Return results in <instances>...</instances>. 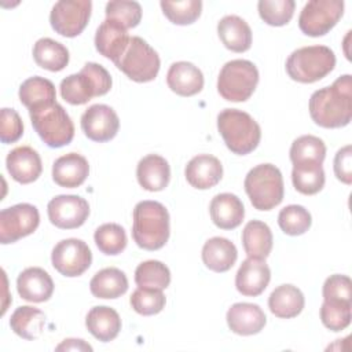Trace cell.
Returning <instances> with one entry per match:
<instances>
[{
    "instance_id": "obj_24",
    "label": "cell",
    "mask_w": 352,
    "mask_h": 352,
    "mask_svg": "<svg viewBox=\"0 0 352 352\" xmlns=\"http://www.w3.org/2000/svg\"><path fill=\"white\" fill-rule=\"evenodd\" d=\"M209 213L216 227L221 230H232L243 221L245 208L235 194L221 192L210 201Z\"/></svg>"
},
{
    "instance_id": "obj_10",
    "label": "cell",
    "mask_w": 352,
    "mask_h": 352,
    "mask_svg": "<svg viewBox=\"0 0 352 352\" xmlns=\"http://www.w3.org/2000/svg\"><path fill=\"white\" fill-rule=\"evenodd\" d=\"M344 14L342 0H311L300 12V30L311 37L329 33Z\"/></svg>"
},
{
    "instance_id": "obj_23",
    "label": "cell",
    "mask_w": 352,
    "mask_h": 352,
    "mask_svg": "<svg viewBox=\"0 0 352 352\" xmlns=\"http://www.w3.org/2000/svg\"><path fill=\"white\" fill-rule=\"evenodd\" d=\"M166 82L172 92L180 96H192L204 88V74L191 62L180 60L170 65Z\"/></svg>"
},
{
    "instance_id": "obj_45",
    "label": "cell",
    "mask_w": 352,
    "mask_h": 352,
    "mask_svg": "<svg viewBox=\"0 0 352 352\" xmlns=\"http://www.w3.org/2000/svg\"><path fill=\"white\" fill-rule=\"evenodd\" d=\"M324 301H348L352 302V280L346 275H330L322 289Z\"/></svg>"
},
{
    "instance_id": "obj_21",
    "label": "cell",
    "mask_w": 352,
    "mask_h": 352,
    "mask_svg": "<svg viewBox=\"0 0 352 352\" xmlns=\"http://www.w3.org/2000/svg\"><path fill=\"white\" fill-rule=\"evenodd\" d=\"M16 290L26 301L44 302L50 300L54 293V282L45 270L29 267L18 275Z\"/></svg>"
},
{
    "instance_id": "obj_5",
    "label": "cell",
    "mask_w": 352,
    "mask_h": 352,
    "mask_svg": "<svg viewBox=\"0 0 352 352\" xmlns=\"http://www.w3.org/2000/svg\"><path fill=\"white\" fill-rule=\"evenodd\" d=\"M336 66V55L326 45H309L293 51L286 60V72L294 81L311 84L326 77Z\"/></svg>"
},
{
    "instance_id": "obj_14",
    "label": "cell",
    "mask_w": 352,
    "mask_h": 352,
    "mask_svg": "<svg viewBox=\"0 0 352 352\" xmlns=\"http://www.w3.org/2000/svg\"><path fill=\"white\" fill-rule=\"evenodd\" d=\"M50 221L62 230L81 227L89 216V205L80 195H56L47 205Z\"/></svg>"
},
{
    "instance_id": "obj_22",
    "label": "cell",
    "mask_w": 352,
    "mask_h": 352,
    "mask_svg": "<svg viewBox=\"0 0 352 352\" xmlns=\"http://www.w3.org/2000/svg\"><path fill=\"white\" fill-rule=\"evenodd\" d=\"M89 173V164L85 157L77 153H69L59 157L52 165L54 182L65 188L81 186Z\"/></svg>"
},
{
    "instance_id": "obj_43",
    "label": "cell",
    "mask_w": 352,
    "mask_h": 352,
    "mask_svg": "<svg viewBox=\"0 0 352 352\" xmlns=\"http://www.w3.org/2000/svg\"><path fill=\"white\" fill-rule=\"evenodd\" d=\"M106 19L116 21L125 29L139 25L142 19V7L138 1L114 0L106 4Z\"/></svg>"
},
{
    "instance_id": "obj_41",
    "label": "cell",
    "mask_w": 352,
    "mask_h": 352,
    "mask_svg": "<svg viewBox=\"0 0 352 352\" xmlns=\"http://www.w3.org/2000/svg\"><path fill=\"white\" fill-rule=\"evenodd\" d=\"M352 319V302L323 301L320 307V320L331 331L346 329Z\"/></svg>"
},
{
    "instance_id": "obj_2",
    "label": "cell",
    "mask_w": 352,
    "mask_h": 352,
    "mask_svg": "<svg viewBox=\"0 0 352 352\" xmlns=\"http://www.w3.org/2000/svg\"><path fill=\"white\" fill-rule=\"evenodd\" d=\"M169 213L157 201H140L133 209L132 236L144 250H158L169 239Z\"/></svg>"
},
{
    "instance_id": "obj_34",
    "label": "cell",
    "mask_w": 352,
    "mask_h": 352,
    "mask_svg": "<svg viewBox=\"0 0 352 352\" xmlns=\"http://www.w3.org/2000/svg\"><path fill=\"white\" fill-rule=\"evenodd\" d=\"M34 62L50 72H60L69 63L67 48L50 37H43L33 47Z\"/></svg>"
},
{
    "instance_id": "obj_28",
    "label": "cell",
    "mask_w": 352,
    "mask_h": 352,
    "mask_svg": "<svg viewBox=\"0 0 352 352\" xmlns=\"http://www.w3.org/2000/svg\"><path fill=\"white\" fill-rule=\"evenodd\" d=\"M238 258L235 245L223 236H213L208 239L202 248L204 264L214 272H226L231 270Z\"/></svg>"
},
{
    "instance_id": "obj_18",
    "label": "cell",
    "mask_w": 352,
    "mask_h": 352,
    "mask_svg": "<svg viewBox=\"0 0 352 352\" xmlns=\"http://www.w3.org/2000/svg\"><path fill=\"white\" fill-rule=\"evenodd\" d=\"M184 176L190 186L198 190L214 187L223 177V165L219 158L210 154H199L188 161Z\"/></svg>"
},
{
    "instance_id": "obj_42",
    "label": "cell",
    "mask_w": 352,
    "mask_h": 352,
    "mask_svg": "<svg viewBox=\"0 0 352 352\" xmlns=\"http://www.w3.org/2000/svg\"><path fill=\"white\" fill-rule=\"evenodd\" d=\"M296 3L293 0H260L257 4L260 18L271 26H283L293 18Z\"/></svg>"
},
{
    "instance_id": "obj_29",
    "label": "cell",
    "mask_w": 352,
    "mask_h": 352,
    "mask_svg": "<svg viewBox=\"0 0 352 352\" xmlns=\"http://www.w3.org/2000/svg\"><path fill=\"white\" fill-rule=\"evenodd\" d=\"M305 305L302 292L293 285H280L272 290L268 297V308L282 319H290L301 314Z\"/></svg>"
},
{
    "instance_id": "obj_4",
    "label": "cell",
    "mask_w": 352,
    "mask_h": 352,
    "mask_svg": "<svg viewBox=\"0 0 352 352\" xmlns=\"http://www.w3.org/2000/svg\"><path fill=\"white\" fill-rule=\"evenodd\" d=\"M110 73L99 63L88 62L77 74L60 81V95L70 104H85L94 96L106 95L111 88Z\"/></svg>"
},
{
    "instance_id": "obj_16",
    "label": "cell",
    "mask_w": 352,
    "mask_h": 352,
    "mask_svg": "<svg viewBox=\"0 0 352 352\" xmlns=\"http://www.w3.org/2000/svg\"><path fill=\"white\" fill-rule=\"evenodd\" d=\"M271 280V271L264 258L248 257L235 275L236 290L246 297L260 296Z\"/></svg>"
},
{
    "instance_id": "obj_36",
    "label": "cell",
    "mask_w": 352,
    "mask_h": 352,
    "mask_svg": "<svg viewBox=\"0 0 352 352\" xmlns=\"http://www.w3.org/2000/svg\"><path fill=\"white\" fill-rule=\"evenodd\" d=\"M135 282L139 287L164 290L170 283V271L158 260H147L136 267Z\"/></svg>"
},
{
    "instance_id": "obj_27",
    "label": "cell",
    "mask_w": 352,
    "mask_h": 352,
    "mask_svg": "<svg viewBox=\"0 0 352 352\" xmlns=\"http://www.w3.org/2000/svg\"><path fill=\"white\" fill-rule=\"evenodd\" d=\"M85 326L96 340L109 342L118 336L121 330V318L116 309L106 305H98L91 308L87 314Z\"/></svg>"
},
{
    "instance_id": "obj_39",
    "label": "cell",
    "mask_w": 352,
    "mask_h": 352,
    "mask_svg": "<svg viewBox=\"0 0 352 352\" xmlns=\"http://www.w3.org/2000/svg\"><path fill=\"white\" fill-rule=\"evenodd\" d=\"M311 213L301 205H287L278 214L280 230L292 236L302 235L311 227Z\"/></svg>"
},
{
    "instance_id": "obj_25",
    "label": "cell",
    "mask_w": 352,
    "mask_h": 352,
    "mask_svg": "<svg viewBox=\"0 0 352 352\" xmlns=\"http://www.w3.org/2000/svg\"><path fill=\"white\" fill-rule=\"evenodd\" d=\"M139 184L147 191H161L170 180V168L168 161L158 154L143 157L136 168Z\"/></svg>"
},
{
    "instance_id": "obj_40",
    "label": "cell",
    "mask_w": 352,
    "mask_h": 352,
    "mask_svg": "<svg viewBox=\"0 0 352 352\" xmlns=\"http://www.w3.org/2000/svg\"><path fill=\"white\" fill-rule=\"evenodd\" d=\"M160 6L164 15L175 25H190L199 18L202 11V1L199 0H162Z\"/></svg>"
},
{
    "instance_id": "obj_48",
    "label": "cell",
    "mask_w": 352,
    "mask_h": 352,
    "mask_svg": "<svg viewBox=\"0 0 352 352\" xmlns=\"http://www.w3.org/2000/svg\"><path fill=\"white\" fill-rule=\"evenodd\" d=\"M56 351H92V346L80 338L63 340L56 348Z\"/></svg>"
},
{
    "instance_id": "obj_26",
    "label": "cell",
    "mask_w": 352,
    "mask_h": 352,
    "mask_svg": "<svg viewBox=\"0 0 352 352\" xmlns=\"http://www.w3.org/2000/svg\"><path fill=\"white\" fill-rule=\"evenodd\" d=\"M217 34L224 47L232 52H245L252 45V30L245 19L226 15L217 23Z\"/></svg>"
},
{
    "instance_id": "obj_8",
    "label": "cell",
    "mask_w": 352,
    "mask_h": 352,
    "mask_svg": "<svg viewBox=\"0 0 352 352\" xmlns=\"http://www.w3.org/2000/svg\"><path fill=\"white\" fill-rule=\"evenodd\" d=\"M258 84V70L253 62L234 59L227 62L217 78V91L228 102L248 100Z\"/></svg>"
},
{
    "instance_id": "obj_30",
    "label": "cell",
    "mask_w": 352,
    "mask_h": 352,
    "mask_svg": "<svg viewBox=\"0 0 352 352\" xmlns=\"http://www.w3.org/2000/svg\"><path fill=\"white\" fill-rule=\"evenodd\" d=\"M19 100L30 110H36L55 103L56 92L55 85L48 78L34 76L25 80L19 87Z\"/></svg>"
},
{
    "instance_id": "obj_31",
    "label": "cell",
    "mask_w": 352,
    "mask_h": 352,
    "mask_svg": "<svg viewBox=\"0 0 352 352\" xmlns=\"http://www.w3.org/2000/svg\"><path fill=\"white\" fill-rule=\"evenodd\" d=\"M89 290L96 298H118L128 290V278L118 268H103L92 276Z\"/></svg>"
},
{
    "instance_id": "obj_15",
    "label": "cell",
    "mask_w": 352,
    "mask_h": 352,
    "mask_svg": "<svg viewBox=\"0 0 352 352\" xmlns=\"http://www.w3.org/2000/svg\"><path fill=\"white\" fill-rule=\"evenodd\" d=\"M120 128L117 113L107 104H92L81 116V129L94 142L111 140Z\"/></svg>"
},
{
    "instance_id": "obj_12",
    "label": "cell",
    "mask_w": 352,
    "mask_h": 352,
    "mask_svg": "<svg viewBox=\"0 0 352 352\" xmlns=\"http://www.w3.org/2000/svg\"><path fill=\"white\" fill-rule=\"evenodd\" d=\"M91 10L89 0H60L51 10L50 23L58 34L76 37L88 25Z\"/></svg>"
},
{
    "instance_id": "obj_44",
    "label": "cell",
    "mask_w": 352,
    "mask_h": 352,
    "mask_svg": "<svg viewBox=\"0 0 352 352\" xmlns=\"http://www.w3.org/2000/svg\"><path fill=\"white\" fill-rule=\"evenodd\" d=\"M165 302L166 298L162 290L144 287H138L129 298V304L133 308V311L143 316L160 314L164 309Z\"/></svg>"
},
{
    "instance_id": "obj_33",
    "label": "cell",
    "mask_w": 352,
    "mask_h": 352,
    "mask_svg": "<svg viewBox=\"0 0 352 352\" xmlns=\"http://www.w3.org/2000/svg\"><path fill=\"white\" fill-rule=\"evenodd\" d=\"M272 242L271 228L260 220H250L242 231V245L249 257H268L272 250Z\"/></svg>"
},
{
    "instance_id": "obj_11",
    "label": "cell",
    "mask_w": 352,
    "mask_h": 352,
    "mask_svg": "<svg viewBox=\"0 0 352 352\" xmlns=\"http://www.w3.org/2000/svg\"><path fill=\"white\" fill-rule=\"evenodd\" d=\"M51 263L60 275L74 278L82 275L89 268L92 263V253L84 241L67 238L54 246Z\"/></svg>"
},
{
    "instance_id": "obj_46",
    "label": "cell",
    "mask_w": 352,
    "mask_h": 352,
    "mask_svg": "<svg viewBox=\"0 0 352 352\" xmlns=\"http://www.w3.org/2000/svg\"><path fill=\"white\" fill-rule=\"evenodd\" d=\"M23 135V124L14 109L3 107L0 114V140L1 143H14Z\"/></svg>"
},
{
    "instance_id": "obj_19",
    "label": "cell",
    "mask_w": 352,
    "mask_h": 352,
    "mask_svg": "<svg viewBox=\"0 0 352 352\" xmlns=\"http://www.w3.org/2000/svg\"><path fill=\"white\" fill-rule=\"evenodd\" d=\"M131 37L124 26L111 19H104L95 34L96 51L114 63L124 55Z\"/></svg>"
},
{
    "instance_id": "obj_7",
    "label": "cell",
    "mask_w": 352,
    "mask_h": 352,
    "mask_svg": "<svg viewBox=\"0 0 352 352\" xmlns=\"http://www.w3.org/2000/svg\"><path fill=\"white\" fill-rule=\"evenodd\" d=\"M29 116L34 131L48 147L59 148L73 140L74 124L58 102L30 110Z\"/></svg>"
},
{
    "instance_id": "obj_13",
    "label": "cell",
    "mask_w": 352,
    "mask_h": 352,
    "mask_svg": "<svg viewBox=\"0 0 352 352\" xmlns=\"http://www.w3.org/2000/svg\"><path fill=\"white\" fill-rule=\"evenodd\" d=\"M40 224V214L30 204H16L0 212V242L14 243L33 234Z\"/></svg>"
},
{
    "instance_id": "obj_9",
    "label": "cell",
    "mask_w": 352,
    "mask_h": 352,
    "mask_svg": "<svg viewBox=\"0 0 352 352\" xmlns=\"http://www.w3.org/2000/svg\"><path fill=\"white\" fill-rule=\"evenodd\" d=\"M116 66L132 81H153L160 72V56L142 37L133 36L129 40L124 55L116 62Z\"/></svg>"
},
{
    "instance_id": "obj_1",
    "label": "cell",
    "mask_w": 352,
    "mask_h": 352,
    "mask_svg": "<svg viewBox=\"0 0 352 352\" xmlns=\"http://www.w3.org/2000/svg\"><path fill=\"white\" fill-rule=\"evenodd\" d=\"M309 116L323 128H342L352 118V77L344 74L309 98Z\"/></svg>"
},
{
    "instance_id": "obj_20",
    "label": "cell",
    "mask_w": 352,
    "mask_h": 352,
    "mask_svg": "<svg viewBox=\"0 0 352 352\" xmlns=\"http://www.w3.org/2000/svg\"><path fill=\"white\" fill-rule=\"evenodd\" d=\"M226 319L230 330L238 336L257 334L267 323L264 311L252 302H236L231 305Z\"/></svg>"
},
{
    "instance_id": "obj_6",
    "label": "cell",
    "mask_w": 352,
    "mask_h": 352,
    "mask_svg": "<svg viewBox=\"0 0 352 352\" xmlns=\"http://www.w3.org/2000/svg\"><path fill=\"white\" fill-rule=\"evenodd\" d=\"M243 186L253 208L257 210H271L283 199V177L272 164H260L252 168Z\"/></svg>"
},
{
    "instance_id": "obj_17",
    "label": "cell",
    "mask_w": 352,
    "mask_h": 352,
    "mask_svg": "<svg viewBox=\"0 0 352 352\" xmlns=\"http://www.w3.org/2000/svg\"><path fill=\"white\" fill-rule=\"evenodd\" d=\"M6 165L11 177L21 184H29L37 180L43 170L38 153L29 146H19L11 150L7 155Z\"/></svg>"
},
{
    "instance_id": "obj_47",
    "label": "cell",
    "mask_w": 352,
    "mask_h": 352,
    "mask_svg": "<svg viewBox=\"0 0 352 352\" xmlns=\"http://www.w3.org/2000/svg\"><path fill=\"white\" fill-rule=\"evenodd\" d=\"M334 173L344 184L352 183V147L349 144L337 151L334 157Z\"/></svg>"
},
{
    "instance_id": "obj_35",
    "label": "cell",
    "mask_w": 352,
    "mask_h": 352,
    "mask_svg": "<svg viewBox=\"0 0 352 352\" xmlns=\"http://www.w3.org/2000/svg\"><path fill=\"white\" fill-rule=\"evenodd\" d=\"M324 170L322 164L305 162L293 165L292 182L294 188L304 195L318 194L324 186Z\"/></svg>"
},
{
    "instance_id": "obj_37",
    "label": "cell",
    "mask_w": 352,
    "mask_h": 352,
    "mask_svg": "<svg viewBox=\"0 0 352 352\" xmlns=\"http://www.w3.org/2000/svg\"><path fill=\"white\" fill-rule=\"evenodd\" d=\"M290 161L293 165L305 162L323 164L326 157V146L322 139L314 135H304L297 138L290 147Z\"/></svg>"
},
{
    "instance_id": "obj_32",
    "label": "cell",
    "mask_w": 352,
    "mask_h": 352,
    "mask_svg": "<svg viewBox=\"0 0 352 352\" xmlns=\"http://www.w3.org/2000/svg\"><path fill=\"white\" fill-rule=\"evenodd\" d=\"M44 324H45L44 312L30 305L18 307L10 318L11 330L23 340L38 338L43 334Z\"/></svg>"
},
{
    "instance_id": "obj_38",
    "label": "cell",
    "mask_w": 352,
    "mask_h": 352,
    "mask_svg": "<svg viewBox=\"0 0 352 352\" xmlns=\"http://www.w3.org/2000/svg\"><path fill=\"white\" fill-rule=\"evenodd\" d=\"M94 239L98 249L107 256L120 254L126 248L125 230L116 223H106L98 227Z\"/></svg>"
},
{
    "instance_id": "obj_3",
    "label": "cell",
    "mask_w": 352,
    "mask_h": 352,
    "mask_svg": "<svg viewBox=\"0 0 352 352\" xmlns=\"http://www.w3.org/2000/svg\"><path fill=\"white\" fill-rule=\"evenodd\" d=\"M217 129L227 148L238 155L252 153L261 139V129L256 120L238 109L221 110L217 116Z\"/></svg>"
}]
</instances>
